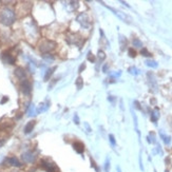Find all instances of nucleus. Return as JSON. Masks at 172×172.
<instances>
[{
	"label": "nucleus",
	"instance_id": "c756f323",
	"mask_svg": "<svg viewBox=\"0 0 172 172\" xmlns=\"http://www.w3.org/2000/svg\"><path fill=\"white\" fill-rule=\"evenodd\" d=\"M107 70H108V65H104V68H103V71H104V72H107Z\"/></svg>",
	"mask_w": 172,
	"mask_h": 172
},
{
	"label": "nucleus",
	"instance_id": "b1692460",
	"mask_svg": "<svg viewBox=\"0 0 172 172\" xmlns=\"http://www.w3.org/2000/svg\"><path fill=\"white\" fill-rule=\"evenodd\" d=\"M109 140H110V143L112 146H115L116 145V140H115V137H114V135H112V134H110L109 135Z\"/></svg>",
	"mask_w": 172,
	"mask_h": 172
},
{
	"label": "nucleus",
	"instance_id": "a878e982",
	"mask_svg": "<svg viewBox=\"0 0 172 172\" xmlns=\"http://www.w3.org/2000/svg\"><path fill=\"white\" fill-rule=\"evenodd\" d=\"M128 52H129V55H130V57H135V56H136V52H135L133 49H129V51H128Z\"/></svg>",
	"mask_w": 172,
	"mask_h": 172
},
{
	"label": "nucleus",
	"instance_id": "2eb2a0df",
	"mask_svg": "<svg viewBox=\"0 0 172 172\" xmlns=\"http://www.w3.org/2000/svg\"><path fill=\"white\" fill-rule=\"evenodd\" d=\"M159 110L155 109L154 111H152V113H151V120H152L153 123H156L159 120Z\"/></svg>",
	"mask_w": 172,
	"mask_h": 172
},
{
	"label": "nucleus",
	"instance_id": "6ab92c4d",
	"mask_svg": "<svg viewBox=\"0 0 172 172\" xmlns=\"http://www.w3.org/2000/svg\"><path fill=\"white\" fill-rule=\"evenodd\" d=\"M119 41H120V47H121V49L125 48V46L127 45V39L123 37V36L120 35L119 36Z\"/></svg>",
	"mask_w": 172,
	"mask_h": 172
},
{
	"label": "nucleus",
	"instance_id": "1a4fd4ad",
	"mask_svg": "<svg viewBox=\"0 0 172 172\" xmlns=\"http://www.w3.org/2000/svg\"><path fill=\"white\" fill-rule=\"evenodd\" d=\"M15 76H16L18 79H20V80H23V79H26V71L23 70L22 68H16V70H15Z\"/></svg>",
	"mask_w": 172,
	"mask_h": 172
},
{
	"label": "nucleus",
	"instance_id": "7c9ffc66",
	"mask_svg": "<svg viewBox=\"0 0 172 172\" xmlns=\"http://www.w3.org/2000/svg\"><path fill=\"white\" fill-rule=\"evenodd\" d=\"M134 105H136V108H137V109H140H140H142V108L140 107V104H138L137 101H134Z\"/></svg>",
	"mask_w": 172,
	"mask_h": 172
},
{
	"label": "nucleus",
	"instance_id": "5701e85b",
	"mask_svg": "<svg viewBox=\"0 0 172 172\" xmlns=\"http://www.w3.org/2000/svg\"><path fill=\"white\" fill-rule=\"evenodd\" d=\"M97 55H98V58H99V60H105V58H106V54H105L104 51H98L97 53Z\"/></svg>",
	"mask_w": 172,
	"mask_h": 172
},
{
	"label": "nucleus",
	"instance_id": "ddd939ff",
	"mask_svg": "<svg viewBox=\"0 0 172 172\" xmlns=\"http://www.w3.org/2000/svg\"><path fill=\"white\" fill-rule=\"evenodd\" d=\"M159 135H161V137H162L163 142H164V143H165L166 145H169V144L171 143V137L168 136V135H165V134L163 133L162 131L159 132Z\"/></svg>",
	"mask_w": 172,
	"mask_h": 172
},
{
	"label": "nucleus",
	"instance_id": "c85d7f7f",
	"mask_svg": "<svg viewBox=\"0 0 172 172\" xmlns=\"http://www.w3.org/2000/svg\"><path fill=\"white\" fill-rule=\"evenodd\" d=\"M84 68H86V65H84H84H81V67H80V68H79V72L84 71Z\"/></svg>",
	"mask_w": 172,
	"mask_h": 172
},
{
	"label": "nucleus",
	"instance_id": "aec40b11",
	"mask_svg": "<svg viewBox=\"0 0 172 172\" xmlns=\"http://www.w3.org/2000/svg\"><path fill=\"white\" fill-rule=\"evenodd\" d=\"M129 72H130L131 74H133V75H138V74H140V70H138V69H136L135 67H131V68H129Z\"/></svg>",
	"mask_w": 172,
	"mask_h": 172
},
{
	"label": "nucleus",
	"instance_id": "20e7f679",
	"mask_svg": "<svg viewBox=\"0 0 172 172\" xmlns=\"http://www.w3.org/2000/svg\"><path fill=\"white\" fill-rule=\"evenodd\" d=\"M76 21H77L82 28H84V29H89V28H90V20H89L88 15L86 13L79 14L77 16V18H76Z\"/></svg>",
	"mask_w": 172,
	"mask_h": 172
},
{
	"label": "nucleus",
	"instance_id": "f3484780",
	"mask_svg": "<svg viewBox=\"0 0 172 172\" xmlns=\"http://www.w3.org/2000/svg\"><path fill=\"white\" fill-rule=\"evenodd\" d=\"M146 65H148V67H150V68H157L159 67V63L155 61V60H146Z\"/></svg>",
	"mask_w": 172,
	"mask_h": 172
},
{
	"label": "nucleus",
	"instance_id": "39448f33",
	"mask_svg": "<svg viewBox=\"0 0 172 172\" xmlns=\"http://www.w3.org/2000/svg\"><path fill=\"white\" fill-rule=\"evenodd\" d=\"M20 91L22 92V94L24 95H30L31 94V91H32V86L30 84V81L28 79H23L20 82Z\"/></svg>",
	"mask_w": 172,
	"mask_h": 172
},
{
	"label": "nucleus",
	"instance_id": "f257e3e1",
	"mask_svg": "<svg viewBox=\"0 0 172 172\" xmlns=\"http://www.w3.org/2000/svg\"><path fill=\"white\" fill-rule=\"evenodd\" d=\"M16 20V13L11 7H3L0 11V22L7 26H12Z\"/></svg>",
	"mask_w": 172,
	"mask_h": 172
},
{
	"label": "nucleus",
	"instance_id": "423d86ee",
	"mask_svg": "<svg viewBox=\"0 0 172 172\" xmlns=\"http://www.w3.org/2000/svg\"><path fill=\"white\" fill-rule=\"evenodd\" d=\"M21 159L26 163H34L36 156L32 151H26V152H24L22 155H21Z\"/></svg>",
	"mask_w": 172,
	"mask_h": 172
},
{
	"label": "nucleus",
	"instance_id": "f8f14e48",
	"mask_svg": "<svg viewBox=\"0 0 172 172\" xmlns=\"http://www.w3.org/2000/svg\"><path fill=\"white\" fill-rule=\"evenodd\" d=\"M73 148H74L75 151L77 153H79V154H81V153L84 152V145L81 143H79V142H76V143L73 144Z\"/></svg>",
	"mask_w": 172,
	"mask_h": 172
},
{
	"label": "nucleus",
	"instance_id": "2f4dec72",
	"mask_svg": "<svg viewBox=\"0 0 172 172\" xmlns=\"http://www.w3.org/2000/svg\"><path fill=\"white\" fill-rule=\"evenodd\" d=\"M117 172H121V170H120L119 167H117Z\"/></svg>",
	"mask_w": 172,
	"mask_h": 172
},
{
	"label": "nucleus",
	"instance_id": "0eeeda50",
	"mask_svg": "<svg viewBox=\"0 0 172 172\" xmlns=\"http://www.w3.org/2000/svg\"><path fill=\"white\" fill-rule=\"evenodd\" d=\"M1 59H2V61L7 63V65H14V63H15V58H14V56L9 54V53H3L2 56H1Z\"/></svg>",
	"mask_w": 172,
	"mask_h": 172
},
{
	"label": "nucleus",
	"instance_id": "4468645a",
	"mask_svg": "<svg viewBox=\"0 0 172 172\" xmlns=\"http://www.w3.org/2000/svg\"><path fill=\"white\" fill-rule=\"evenodd\" d=\"M55 70H56V67H53V68L49 69V70L47 71L46 75H45V80H46V81L49 80L50 77H51V76L53 75V73H54V71H55Z\"/></svg>",
	"mask_w": 172,
	"mask_h": 172
},
{
	"label": "nucleus",
	"instance_id": "f03ea898",
	"mask_svg": "<svg viewBox=\"0 0 172 172\" xmlns=\"http://www.w3.org/2000/svg\"><path fill=\"white\" fill-rule=\"evenodd\" d=\"M56 47V42L55 41H52V40H45V41H42L40 45H39V51L43 54H48L50 53L51 51L55 49Z\"/></svg>",
	"mask_w": 172,
	"mask_h": 172
},
{
	"label": "nucleus",
	"instance_id": "393cba45",
	"mask_svg": "<svg viewBox=\"0 0 172 172\" xmlns=\"http://www.w3.org/2000/svg\"><path fill=\"white\" fill-rule=\"evenodd\" d=\"M43 58L46 59V60H49V61H52V60H54V56L50 55V54H43Z\"/></svg>",
	"mask_w": 172,
	"mask_h": 172
},
{
	"label": "nucleus",
	"instance_id": "412c9836",
	"mask_svg": "<svg viewBox=\"0 0 172 172\" xmlns=\"http://www.w3.org/2000/svg\"><path fill=\"white\" fill-rule=\"evenodd\" d=\"M76 87H77L78 90H80L82 88V78L81 77H78L77 80H76Z\"/></svg>",
	"mask_w": 172,
	"mask_h": 172
},
{
	"label": "nucleus",
	"instance_id": "4be33fe9",
	"mask_svg": "<svg viewBox=\"0 0 172 172\" xmlns=\"http://www.w3.org/2000/svg\"><path fill=\"white\" fill-rule=\"evenodd\" d=\"M140 54H142L143 56H146V57H149V56H151L150 52L146 49V48H144V49L140 50Z\"/></svg>",
	"mask_w": 172,
	"mask_h": 172
},
{
	"label": "nucleus",
	"instance_id": "7ed1b4c3",
	"mask_svg": "<svg viewBox=\"0 0 172 172\" xmlns=\"http://www.w3.org/2000/svg\"><path fill=\"white\" fill-rule=\"evenodd\" d=\"M101 3H103V2H101ZM103 4H104V3H103ZM104 5L107 7V9H109L110 11H112L114 15H116V16L118 17V18H120V19L123 20V21H125V22H127V23H131V21H132V18H131L129 15H127L126 13H123V12H120V11L115 10V9H113V7H108V5H106V4H104Z\"/></svg>",
	"mask_w": 172,
	"mask_h": 172
},
{
	"label": "nucleus",
	"instance_id": "dca6fc26",
	"mask_svg": "<svg viewBox=\"0 0 172 172\" xmlns=\"http://www.w3.org/2000/svg\"><path fill=\"white\" fill-rule=\"evenodd\" d=\"M148 78H149L150 80V84H153V87L154 88H157V86H156V81H155V77H154V75L152 74V73H148Z\"/></svg>",
	"mask_w": 172,
	"mask_h": 172
},
{
	"label": "nucleus",
	"instance_id": "9b49d317",
	"mask_svg": "<svg viewBox=\"0 0 172 172\" xmlns=\"http://www.w3.org/2000/svg\"><path fill=\"white\" fill-rule=\"evenodd\" d=\"M35 123H36L35 120H32V121L28 123V125L24 127V133L26 134L31 133V132L33 131V129H34V127H35Z\"/></svg>",
	"mask_w": 172,
	"mask_h": 172
},
{
	"label": "nucleus",
	"instance_id": "a211bd4d",
	"mask_svg": "<svg viewBox=\"0 0 172 172\" xmlns=\"http://www.w3.org/2000/svg\"><path fill=\"white\" fill-rule=\"evenodd\" d=\"M132 43H133V46L135 47V48H142V47H143V42L140 41L138 38H134Z\"/></svg>",
	"mask_w": 172,
	"mask_h": 172
},
{
	"label": "nucleus",
	"instance_id": "6e6552de",
	"mask_svg": "<svg viewBox=\"0 0 172 172\" xmlns=\"http://www.w3.org/2000/svg\"><path fill=\"white\" fill-rule=\"evenodd\" d=\"M5 162H7L10 166H13V167H17V168L22 166L21 162H20V161L17 159V157H15V156H12V157H9V159H7V161H5Z\"/></svg>",
	"mask_w": 172,
	"mask_h": 172
},
{
	"label": "nucleus",
	"instance_id": "bb28decb",
	"mask_svg": "<svg viewBox=\"0 0 172 172\" xmlns=\"http://www.w3.org/2000/svg\"><path fill=\"white\" fill-rule=\"evenodd\" d=\"M88 59L90 60V61H92V62H94V61H95L94 56L92 55V53H91V52H89V53H88Z\"/></svg>",
	"mask_w": 172,
	"mask_h": 172
},
{
	"label": "nucleus",
	"instance_id": "cd10ccee",
	"mask_svg": "<svg viewBox=\"0 0 172 172\" xmlns=\"http://www.w3.org/2000/svg\"><path fill=\"white\" fill-rule=\"evenodd\" d=\"M74 121H75V123H79V119H78V116H77V114H75L74 115Z\"/></svg>",
	"mask_w": 172,
	"mask_h": 172
},
{
	"label": "nucleus",
	"instance_id": "9d476101",
	"mask_svg": "<svg viewBox=\"0 0 172 172\" xmlns=\"http://www.w3.org/2000/svg\"><path fill=\"white\" fill-rule=\"evenodd\" d=\"M41 165L48 172H55V166L52 165V164H50L49 162H47V161H42Z\"/></svg>",
	"mask_w": 172,
	"mask_h": 172
}]
</instances>
